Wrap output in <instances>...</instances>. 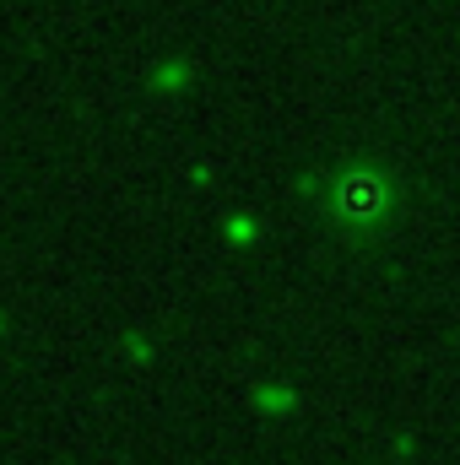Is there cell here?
Wrapping results in <instances>:
<instances>
[{
	"mask_svg": "<svg viewBox=\"0 0 460 465\" xmlns=\"http://www.w3.org/2000/svg\"><path fill=\"white\" fill-rule=\"evenodd\" d=\"M385 201L390 195H385V179L379 173H363L357 168V173H342L336 179V217L342 223H379L385 217Z\"/></svg>",
	"mask_w": 460,
	"mask_h": 465,
	"instance_id": "6da1fadb",
	"label": "cell"
}]
</instances>
